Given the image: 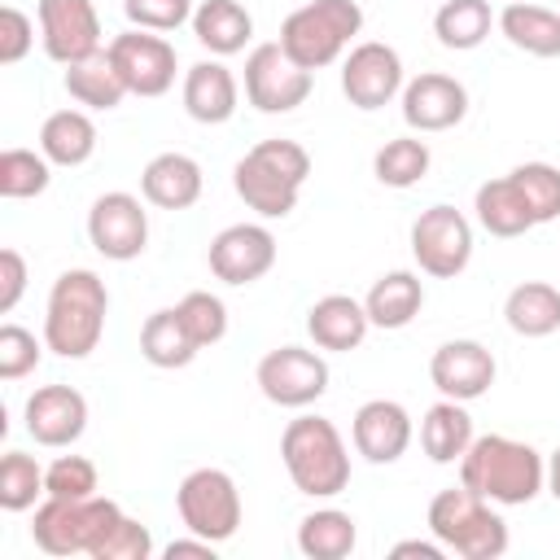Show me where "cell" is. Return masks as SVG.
Masks as SVG:
<instances>
[{
  "label": "cell",
  "mask_w": 560,
  "mask_h": 560,
  "mask_svg": "<svg viewBox=\"0 0 560 560\" xmlns=\"http://www.w3.org/2000/svg\"><path fill=\"white\" fill-rule=\"evenodd\" d=\"M22 293H26V258L13 245H4L0 249V315H9L22 302Z\"/></svg>",
  "instance_id": "f6af8a7d"
},
{
  "label": "cell",
  "mask_w": 560,
  "mask_h": 560,
  "mask_svg": "<svg viewBox=\"0 0 560 560\" xmlns=\"http://www.w3.org/2000/svg\"><path fill=\"white\" fill-rule=\"evenodd\" d=\"M254 381L267 402L302 411L328 394V363H324V354H315L306 346H276L258 359Z\"/></svg>",
  "instance_id": "8fae6325"
},
{
  "label": "cell",
  "mask_w": 560,
  "mask_h": 560,
  "mask_svg": "<svg viewBox=\"0 0 560 560\" xmlns=\"http://www.w3.org/2000/svg\"><path fill=\"white\" fill-rule=\"evenodd\" d=\"M363 31V9L359 0H306L280 22V48L302 66V70H324L341 61L350 39Z\"/></svg>",
  "instance_id": "8992f818"
},
{
  "label": "cell",
  "mask_w": 560,
  "mask_h": 560,
  "mask_svg": "<svg viewBox=\"0 0 560 560\" xmlns=\"http://www.w3.org/2000/svg\"><path fill=\"white\" fill-rule=\"evenodd\" d=\"M22 420H26V433L35 438V446L66 451L88 429V398L74 385H39L26 398Z\"/></svg>",
  "instance_id": "d6986e66"
},
{
  "label": "cell",
  "mask_w": 560,
  "mask_h": 560,
  "mask_svg": "<svg viewBox=\"0 0 560 560\" xmlns=\"http://www.w3.org/2000/svg\"><path fill=\"white\" fill-rule=\"evenodd\" d=\"M402 83H407L402 57L381 39H363L341 57V92L363 114L385 109L394 96H402Z\"/></svg>",
  "instance_id": "5bb4252c"
},
{
  "label": "cell",
  "mask_w": 560,
  "mask_h": 560,
  "mask_svg": "<svg viewBox=\"0 0 560 560\" xmlns=\"http://www.w3.org/2000/svg\"><path fill=\"white\" fill-rule=\"evenodd\" d=\"M311 179V153L298 140H258L236 166H232V188L236 197L262 214V219H284L293 214L302 184Z\"/></svg>",
  "instance_id": "3957f363"
},
{
  "label": "cell",
  "mask_w": 560,
  "mask_h": 560,
  "mask_svg": "<svg viewBox=\"0 0 560 560\" xmlns=\"http://www.w3.org/2000/svg\"><path fill=\"white\" fill-rule=\"evenodd\" d=\"M276 254H280V245H276L267 223H232L210 241L206 262H210L214 280H223L232 289H245V284L262 280L276 267Z\"/></svg>",
  "instance_id": "9a60e30c"
},
{
  "label": "cell",
  "mask_w": 560,
  "mask_h": 560,
  "mask_svg": "<svg viewBox=\"0 0 560 560\" xmlns=\"http://www.w3.org/2000/svg\"><path fill=\"white\" fill-rule=\"evenodd\" d=\"M280 459L289 481L306 499H332L350 486V446L324 416H298L280 433Z\"/></svg>",
  "instance_id": "277c9868"
},
{
  "label": "cell",
  "mask_w": 560,
  "mask_h": 560,
  "mask_svg": "<svg viewBox=\"0 0 560 560\" xmlns=\"http://www.w3.org/2000/svg\"><path fill=\"white\" fill-rule=\"evenodd\" d=\"M547 490H551V499H560V446L547 455Z\"/></svg>",
  "instance_id": "c3c4849f"
},
{
  "label": "cell",
  "mask_w": 560,
  "mask_h": 560,
  "mask_svg": "<svg viewBox=\"0 0 560 560\" xmlns=\"http://www.w3.org/2000/svg\"><path fill=\"white\" fill-rule=\"evenodd\" d=\"M122 13L140 31H179L192 22V0H122Z\"/></svg>",
  "instance_id": "7bdbcfd3"
},
{
  "label": "cell",
  "mask_w": 560,
  "mask_h": 560,
  "mask_svg": "<svg viewBox=\"0 0 560 560\" xmlns=\"http://www.w3.org/2000/svg\"><path fill=\"white\" fill-rule=\"evenodd\" d=\"M44 494H52V499H92V494H101L96 464L83 459V455H57L44 468Z\"/></svg>",
  "instance_id": "ab89813d"
},
{
  "label": "cell",
  "mask_w": 560,
  "mask_h": 560,
  "mask_svg": "<svg viewBox=\"0 0 560 560\" xmlns=\"http://www.w3.org/2000/svg\"><path fill=\"white\" fill-rule=\"evenodd\" d=\"M516 179V188L525 192L529 210H534V223H551L560 219V166L551 162H521L508 171Z\"/></svg>",
  "instance_id": "f35d334b"
},
{
  "label": "cell",
  "mask_w": 560,
  "mask_h": 560,
  "mask_svg": "<svg viewBox=\"0 0 560 560\" xmlns=\"http://www.w3.org/2000/svg\"><path fill=\"white\" fill-rule=\"evenodd\" d=\"M201 188H206L201 162L188 153H175V149L149 158L140 171V197L158 210H188L201 201Z\"/></svg>",
  "instance_id": "44dd1931"
},
{
  "label": "cell",
  "mask_w": 560,
  "mask_h": 560,
  "mask_svg": "<svg viewBox=\"0 0 560 560\" xmlns=\"http://www.w3.org/2000/svg\"><path fill=\"white\" fill-rule=\"evenodd\" d=\"M499 35L529 52V57H560V13L529 4V0H508L499 13Z\"/></svg>",
  "instance_id": "484cf974"
},
{
  "label": "cell",
  "mask_w": 560,
  "mask_h": 560,
  "mask_svg": "<svg viewBox=\"0 0 560 560\" xmlns=\"http://www.w3.org/2000/svg\"><path fill=\"white\" fill-rule=\"evenodd\" d=\"M503 319L516 337H551L560 328V289L547 280H525L503 298Z\"/></svg>",
  "instance_id": "4dcf8cb0"
},
{
  "label": "cell",
  "mask_w": 560,
  "mask_h": 560,
  "mask_svg": "<svg viewBox=\"0 0 560 560\" xmlns=\"http://www.w3.org/2000/svg\"><path fill=\"white\" fill-rule=\"evenodd\" d=\"M140 354H144L153 368L175 372V368H188V363L201 354V346L188 337L179 311H175V306H162V311H153V315L140 324Z\"/></svg>",
  "instance_id": "d6a6232c"
},
{
  "label": "cell",
  "mask_w": 560,
  "mask_h": 560,
  "mask_svg": "<svg viewBox=\"0 0 560 560\" xmlns=\"http://www.w3.org/2000/svg\"><path fill=\"white\" fill-rule=\"evenodd\" d=\"M359 542L354 516L341 508H315L298 521V551L306 560H346Z\"/></svg>",
  "instance_id": "836d02e7"
},
{
  "label": "cell",
  "mask_w": 560,
  "mask_h": 560,
  "mask_svg": "<svg viewBox=\"0 0 560 560\" xmlns=\"http://www.w3.org/2000/svg\"><path fill=\"white\" fill-rule=\"evenodd\" d=\"M459 486L499 508H525L547 490V459L529 442H516L508 433H481L459 459Z\"/></svg>",
  "instance_id": "6da1fadb"
},
{
  "label": "cell",
  "mask_w": 560,
  "mask_h": 560,
  "mask_svg": "<svg viewBox=\"0 0 560 560\" xmlns=\"http://www.w3.org/2000/svg\"><path fill=\"white\" fill-rule=\"evenodd\" d=\"M184 114L201 127H219L241 105V83L223 61H197L184 70Z\"/></svg>",
  "instance_id": "7402d4cb"
},
{
  "label": "cell",
  "mask_w": 560,
  "mask_h": 560,
  "mask_svg": "<svg viewBox=\"0 0 560 560\" xmlns=\"http://www.w3.org/2000/svg\"><path fill=\"white\" fill-rule=\"evenodd\" d=\"M472 210H477V223H481L490 236H503V241L525 236L529 228H538V223H534V210H529V201H525V192L516 188L512 175H494V179L477 184Z\"/></svg>",
  "instance_id": "cb8c5ba5"
},
{
  "label": "cell",
  "mask_w": 560,
  "mask_h": 560,
  "mask_svg": "<svg viewBox=\"0 0 560 560\" xmlns=\"http://www.w3.org/2000/svg\"><path fill=\"white\" fill-rule=\"evenodd\" d=\"M44 350H48V346L35 341L31 328L4 324V328H0V381H22V376H31V372L39 368Z\"/></svg>",
  "instance_id": "60d3db41"
},
{
  "label": "cell",
  "mask_w": 560,
  "mask_h": 560,
  "mask_svg": "<svg viewBox=\"0 0 560 560\" xmlns=\"http://www.w3.org/2000/svg\"><path fill=\"white\" fill-rule=\"evenodd\" d=\"M175 508H179L184 529L197 538H210L214 547L228 542L245 516L241 490H236L232 472H223V468H192L175 490Z\"/></svg>",
  "instance_id": "ba28073f"
},
{
  "label": "cell",
  "mask_w": 560,
  "mask_h": 560,
  "mask_svg": "<svg viewBox=\"0 0 560 560\" xmlns=\"http://www.w3.org/2000/svg\"><path fill=\"white\" fill-rule=\"evenodd\" d=\"M109 57L127 83L131 96H166L175 88V70H179V57H175V44L158 31H122L114 35L109 44Z\"/></svg>",
  "instance_id": "7c38bea8"
},
{
  "label": "cell",
  "mask_w": 560,
  "mask_h": 560,
  "mask_svg": "<svg viewBox=\"0 0 560 560\" xmlns=\"http://www.w3.org/2000/svg\"><path fill=\"white\" fill-rule=\"evenodd\" d=\"M192 35L214 57H232L254 39V18L241 0H201L192 9Z\"/></svg>",
  "instance_id": "d4e9b609"
},
{
  "label": "cell",
  "mask_w": 560,
  "mask_h": 560,
  "mask_svg": "<svg viewBox=\"0 0 560 560\" xmlns=\"http://www.w3.org/2000/svg\"><path fill=\"white\" fill-rule=\"evenodd\" d=\"M44 494V468L26 451H4L0 459V508L4 512H31Z\"/></svg>",
  "instance_id": "8d00e7d4"
},
{
  "label": "cell",
  "mask_w": 560,
  "mask_h": 560,
  "mask_svg": "<svg viewBox=\"0 0 560 560\" xmlns=\"http://www.w3.org/2000/svg\"><path fill=\"white\" fill-rule=\"evenodd\" d=\"M61 83H66L70 101L83 105V109H118L122 96H131L127 83H122V74H118V66H114V57H109V48H101V52L66 66V79Z\"/></svg>",
  "instance_id": "83f0119b"
},
{
  "label": "cell",
  "mask_w": 560,
  "mask_h": 560,
  "mask_svg": "<svg viewBox=\"0 0 560 560\" xmlns=\"http://www.w3.org/2000/svg\"><path fill=\"white\" fill-rule=\"evenodd\" d=\"M175 311H179L188 337H192L201 350H206V346H219V341L228 337V306H223L219 293L192 289V293H184V298L175 302Z\"/></svg>",
  "instance_id": "74e56055"
},
{
  "label": "cell",
  "mask_w": 560,
  "mask_h": 560,
  "mask_svg": "<svg viewBox=\"0 0 560 560\" xmlns=\"http://www.w3.org/2000/svg\"><path fill=\"white\" fill-rule=\"evenodd\" d=\"M429 166H433V153L420 136H394L372 158V175L385 188H416L429 175Z\"/></svg>",
  "instance_id": "e575fe53"
},
{
  "label": "cell",
  "mask_w": 560,
  "mask_h": 560,
  "mask_svg": "<svg viewBox=\"0 0 560 560\" xmlns=\"http://www.w3.org/2000/svg\"><path fill=\"white\" fill-rule=\"evenodd\" d=\"M88 241L109 262H131L149 245V210L136 192H101L88 210Z\"/></svg>",
  "instance_id": "4fadbf2b"
},
{
  "label": "cell",
  "mask_w": 560,
  "mask_h": 560,
  "mask_svg": "<svg viewBox=\"0 0 560 560\" xmlns=\"http://www.w3.org/2000/svg\"><path fill=\"white\" fill-rule=\"evenodd\" d=\"M402 122L420 136H433V131H451L464 122L468 114V88L455 79V74H438V70H424L416 79L402 83Z\"/></svg>",
  "instance_id": "e0dca14e"
},
{
  "label": "cell",
  "mask_w": 560,
  "mask_h": 560,
  "mask_svg": "<svg viewBox=\"0 0 560 560\" xmlns=\"http://www.w3.org/2000/svg\"><path fill=\"white\" fill-rule=\"evenodd\" d=\"M494 376H499L494 354L472 337L442 341L433 350V359H429V381L438 385L442 398H455V402H472V398L490 394Z\"/></svg>",
  "instance_id": "ac0fdd59"
},
{
  "label": "cell",
  "mask_w": 560,
  "mask_h": 560,
  "mask_svg": "<svg viewBox=\"0 0 560 560\" xmlns=\"http://www.w3.org/2000/svg\"><path fill=\"white\" fill-rule=\"evenodd\" d=\"M118 516H122V508L105 494H92V499L44 494V503L35 508V521H31V538L44 556H92Z\"/></svg>",
  "instance_id": "52a82bcc"
},
{
  "label": "cell",
  "mask_w": 560,
  "mask_h": 560,
  "mask_svg": "<svg viewBox=\"0 0 560 560\" xmlns=\"http://www.w3.org/2000/svg\"><path fill=\"white\" fill-rule=\"evenodd\" d=\"M39 153L52 166H83L96 153V122L88 109H57L39 127Z\"/></svg>",
  "instance_id": "f546056e"
},
{
  "label": "cell",
  "mask_w": 560,
  "mask_h": 560,
  "mask_svg": "<svg viewBox=\"0 0 560 560\" xmlns=\"http://www.w3.org/2000/svg\"><path fill=\"white\" fill-rule=\"evenodd\" d=\"M389 556H398V560H402V556H420V560H442V556H446V547H442L438 538H433V542H429V538H402V542H394V551H389Z\"/></svg>",
  "instance_id": "bcb514c9"
},
{
  "label": "cell",
  "mask_w": 560,
  "mask_h": 560,
  "mask_svg": "<svg viewBox=\"0 0 560 560\" xmlns=\"http://www.w3.org/2000/svg\"><path fill=\"white\" fill-rule=\"evenodd\" d=\"M153 556V534H149V525H140L136 516H118L109 529H105V538L96 542V551H92V560H149Z\"/></svg>",
  "instance_id": "b9f144b4"
},
{
  "label": "cell",
  "mask_w": 560,
  "mask_h": 560,
  "mask_svg": "<svg viewBox=\"0 0 560 560\" xmlns=\"http://www.w3.org/2000/svg\"><path fill=\"white\" fill-rule=\"evenodd\" d=\"M429 534L464 560H499L508 551V521L494 512L490 499L472 494L468 486H451L433 494Z\"/></svg>",
  "instance_id": "5b68a950"
},
{
  "label": "cell",
  "mask_w": 560,
  "mask_h": 560,
  "mask_svg": "<svg viewBox=\"0 0 560 560\" xmlns=\"http://www.w3.org/2000/svg\"><path fill=\"white\" fill-rule=\"evenodd\" d=\"M472 416H468V407L464 402H455V398H442V402H433L429 411H424V420H420V446H424V455L433 459V464H459L464 459V451L472 446Z\"/></svg>",
  "instance_id": "f1b7e54d"
},
{
  "label": "cell",
  "mask_w": 560,
  "mask_h": 560,
  "mask_svg": "<svg viewBox=\"0 0 560 560\" xmlns=\"http://www.w3.org/2000/svg\"><path fill=\"white\" fill-rule=\"evenodd\" d=\"M52 184V162L35 149H4L0 153V197L9 201H26L48 192Z\"/></svg>",
  "instance_id": "d590c367"
},
{
  "label": "cell",
  "mask_w": 560,
  "mask_h": 560,
  "mask_svg": "<svg viewBox=\"0 0 560 560\" xmlns=\"http://www.w3.org/2000/svg\"><path fill=\"white\" fill-rule=\"evenodd\" d=\"M35 22H39V44L57 66H74L101 52V13L92 0H39Z\"/></svg>",
  "instance_id": "2e32d148"
},
{
  "label": "cell",
  "mask_w": 560,
  "mask_h": 560,
  "mask_svg": "<svg viewBox=\"0 0 560 560\" xmlns=\"http://www.w3.org/2000/svg\"><path fill=\"white\" fill-rule=\"evenodd\" d=\"M105 315H109L105 280L88 267H70L48 289L44 346L61 359H88L105 337Z\"/></svg>",
  "instance_id": "7a4b0ae2"
},
{
  "label": "cell",
  "mask_w": 560,
  "mask_h": 560,
  "mask_svg": "<svg viewBox=\"0 0 560 560\" xmlns=\"http://www.w3.org/2000/svg\"><path fill=\"white\" fill-rule=\"evenodd\" d=\"M35 44V18H26L18 4H4L0 9V61L4 66H18Z\"/></svg>",
  "instance_id": "ee69618b"
},
{
  "label": "cell",
  "mask_w": 560,
  "mask_h": 560,
  "mask_svg": "<svg viewBox=\"0 0 560 560\" xmlns=\"http://www.w3.org/2000/svg\"><path fill=\"white\" fill-rule=\"evenodd\" d=\"M372 319H368V306L350 293H328L319 298L311 311H306V332L319 350H332V354H346V350H359L363 337H368Z\"/></svg>",
  "instance_id": "603a6c76"
},
{
  "label": "cell",
  "mask_w": 560,
  "mask_h": 560,
  "mask_svg": "<svg viewBox=\"0 0 560 560\" xmlns=\"http://www.w3.org/2000/svg\"><path fill=\"white\" fill-rule=\"evenodd\" d=\"M490 26H499L490 0H442L433 13V35L451 52H472L490 39Z\"/></svg>",
  "instance_id": "1f68e13d"
},
{
  "label": "cell",
  "mask_w": 560,
  "mask_h": 560,
  "mask_svg": "<svg viewBox=\"0 0 560 560\" xmlns=\"http://www.w3.org/2000/svg\"><path fill=\"white\" fill-rule=\"evenodd\" d=\"M363 306H368L372 328L398 332V328H407V324L420 315V306H424V284H420L416 271H385V276L368 289Z\"/></svg>",
  "instance_id": "4316f807"
},
{
  "label": "cell",
  "mask_w": 560,
  "mask_h": 560,
  "mask_svg": "<svg viewBox=\"0 0 560 560\" xmlns=\"http://www.w3.org/2000/svg\"><path fill=\"white\" fill-rule=\"evenodd\" d=\"M166 560H179V556H206V560H214V542L210 538H175V542H166V551H162Z\"/></svg>",
  "instance_id": "7dc6e473"
},
{
  "label": "cell",
  "mask_w": 560,
  "mask_h": 560,
  "mask_svg": "<svg viewBox=\"0 0 560 560\" xmlns=\"http://www.w3.org/2000/svg\"><path fill=\"white\" fill-rule=\"evenodd\" d=\"M411 258L433 280H455L472 262V223L464 210L438 201L411 223Z\"/></svg>",
  "instance_id": "9c48e42d"
},
{
  "label": "cell",
  "mask_w": 560,
  "mask_h": 560,
  "mask_svg": "<svg viewBox=\"0 0 560 560\" xmlns=\"http://www.w3.org/2000/svg\"><path fill=\"white\" fill-rule=\"evenodd\" d=\"M416 438V424L407 416L402 402L394 398H368L359 411H354V424H350V442L354 451L368 459V464H398L407 455Z\"/></svg>",
  "instance_id": "ffe728a7"
},
{
  "label": "cell",
  "mask_w": 560,
  "mask_h": 560,
  "mask_svg": "<svg viewBox=\"0 0 560 560\" xmlns=\"http://www.w3.org/2000/svg\"><path fill=\"white\" fill-rule=\"evenodd\" d=\"M311 88H315V74L302 70L280 48V39L249 48V57H245V101L258 114H293L298 105H306Z\"/></svg>",
  "instance_id": "30bf717a"
}]
</instances>
